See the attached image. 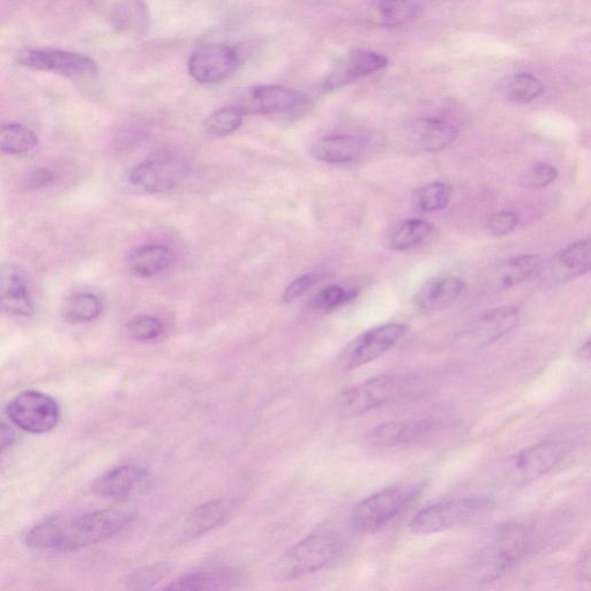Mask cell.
<instances>
[{"mask_svg": "<svg viewBox=\"0 0 591 591\" xmlns=\"http://www.w3.org/2000/svg\"><path fill=\"white\" fill-rule=\"evenodd\" d=\"M133 514L118 508L50 516L29 529L24 542L35 551L66 553L106 542L122 533Z\"/></svg>", "mask_w": 591, "mask_h": 591, "instance_id": "obj_1", "label": "cell"}, {"mask_svg": "<svg viewBox=\"0 0 591 591\" xmlns=\"http://www.w3.org/2000/svg\"><path fill=\"white\" fill-rule=\"evenodd\" d=\"M342 537L331 528H320L297 542L276 563L275 571L282 580H294L323 570L340 556Z\"/></svg>", "mask_w": 591, "mask_h": 591, "instance_id": "obj_2", "label": "cell"}, {"mask_svg": "<svg viewBox=\"0 0 591 591\" xmlns=\"http://www.w3.org/2000/svg\"><path fill=\"white\" fill-rule=\"evenodd\" d=\"M418 387L415 377L385 374L368 379L343 391L338 399L339 414L343 417L361 416L413 393Z\"/></svg>", "mask_w": 591, "mask_h": 591, "instance_id": "obj_3", "label": "cell"}, {"mask_svg": "<svg viewBox=\"0 0 591 591\" xmlns=\"http://www.w3.org/2000/svg\"><path fill=\"white\" fill-rule=\"evenodd\" d=\"M492 507V500L484 497L439 501L418 512L410 521L409 530L415 535L443 533L482 518Z\"/></svg>", "mask_w": 591, "mask_h": 591, "instance_id": "obj_4", "label": "cell"}, {"mask_svg": "<svg viewBox=\"0 0 591 591\" xmlns=\"http://www.w3.org/2000/svg\"><path fill=\"white\" fill-rule=\"evenodd\" d=\"M420 490L418 485L395 486L374 493L356 506L351 516L353 526L359 533H377L405 511Z\"/></svg>", "mask_w": 591, "mask_h": 591, "instance_id": "obj_5", "label": "cell"}, {"mask_svg": "<svg viewBox=\"0 0 591 591\" xmlns=\"http://www.w3.org/2000/svg\"><path fill=\"white\" fill-rule=\"evenodd\" d=\"M6 414L22 431L43 435L56 428L61 420V407L52 396L28 389L10 401Z\"/></svg>", "mask_w": 591, "mask_h": 591, "instance_id": "obj_6", "label": "cell"}, {"mask_svg": "<svg viewBox=\"0 0 591 591\" xmlns=\"http://www.w3.org/2000/svg\"><path fill=\"white\" fill-rule=\"evenodd\" d=\"M408 329L405 324L389 323L373 327L358 335L344 351L343 368L354 370L377 361L403 339Z\"/></svg>", "mask_w": 591, "mask_h": 591, "instance_id": "obj_7", "label": "cell"}, {"mask_svg": "<svg viewBox=\"0 0 591 591\" xmlns=\"http://www.w3.org/2000/svg\"><path fill=\"white\" fill-rule=\"evenodd\" d=\"M18 62L28 69L74 80L93 78L97 74V65L91 57L64 50H25L18 56Z\"/></svg>", "mask_w": 591, "mask_h": 591, "instance_id": "obj_8", "label": "cell"}, {"mask_svg": "<svg viewBox=\"0 0 591 591\" xmlns=\"http://www.w3.org/2000/svg\"><path fill=\"white\" fill-rule=\"evenodd\" d=\"M186 164L175 157H160L132 168L126 183L133 192L159 194L175 189L186 175Z\"/></svg>", "mask_w": 591, "mask_h": 591, "instance_id": "obj_9", "label": "cell"}, {"mask_svg": "<svg viewBox=\"0 0 591 591\" xmlns=\"http://www.w3.org/2000/svg\"><path fill=\"white\" fill-rule=\"evenodd\" d=\"M567 455V448L557 441L535 444L512 456L508 476L516 483H528L549 474Z\"/></svg>", "mask_w": 591, "mask_h": 591, "instance_id": "obj_10", "label": "cell"}, {"mask_svg": "<svg viewBox=\"0 0 591 591\" xmlns=\"http://www.w3.org/2000/svg\"><path fill=\"white\" fill-rule=\"evenodd\" d=\"M519 318L518 309L511 305L486 311L462 332L459 342L463 348L468 349L490 346L513 331Z\"/></svg>", "mask_w": 591, "mask_h": 591, "instance_id": "obj_11", "label": "cell"}, {"mask_svg": "<svg viewBox=\"0 0 591 591\" xmlns=\"http://www.w3.org/2000/svg\"><path fill=\"white\" fill-rule=\"evenodd\" d=\"M528 531L520 526H508L499 531L485 555L484 579L492 581L510 571L527 551Z\"/></svg>", "mask_w": 591, "mask_h": 591, "instance_id": "obj_12", "label": "cell"}, {"mask_svg": "<svg viewBox=\"0 0 591 591\" xmlns=\"http://www.w3.org/2000/svg\"><path fill=\"white\" fill-rule=\"evenodd\" d=\"M239 64L241 55L235 48L214 44L193 52L189 59V72L200 84H219L233 76Z\"/></svg>", "mask_w": 591, "mask_h": 591, "instance_id": "obj_13", "label": "cell"}, {"mask_svg": "<svg viewBox=\"0 0 591 591\" xmlns=\"http://www.w3.org/2000/svg\"><path fill=\"white\" fill-rule=\"evenodd\" d=\"M241 508L239 500L220 498L208 501L186 516L178 529V542L185 543L203 536L209 531L226 525Z\"/></svg>", "mask_w": 591, "mask_h": 591, "instance_id": "obj_14", "label": "cell"}, {"mask_svg": "<svg viewBox=\"0 0 591 591\" xmlns=\"http://www.w3.org/2000/svg\"><path fill=\"white\" fill-rule=\"evenodd\" d=\"M151 483L148 469L125 465L107 471L92 484L95 496L108 500H127L141 495Z\"/></svg>", "mask_w": 591, "mask_h": 591, "instance_id": "obj_15", "label": "cell"}, {"mask_svg": "<svg viewBox=\"0 0 591 591\" xmlns=\"http://www.w3.org/2000/svg\"><path fill=\"white\" fill-rule=\"evenodd\" d=\"M308 102V95L296 89L264 85L246 91L238 108L243 112H254V114H280V112L301 108Z\"/></svg>", "mask_w": 591, "mask_h": 591, "instance_id": "obj_16", "label": "cell"}, {"mask_svg": "<svg viewBox=\"0 0 591 591\" xmlns=\"http://www.w3.org/2000/svg\"><path fill=\"white\" fill-rule=\"evenodd\" d=\"M388 63V58L379 52L355 49L334 66L324 82V88L326 91H334V89L353 84L358 79L385 69Z\"/></svg>", "mask_w": 591, "mask_h": 591, "instance_id": "obj_17", "label": "cell"}, {"mask_svg": "<svg viewBox=\"0 0 591 591\" xmlns=\"http://www.w3.org/2000/svg\"><path fill=\"white\" fill-rule=\"evenodd\" d=\"M0 312L14 317L34 313L25 272L17 265L0 264Z\"/></svg>", "mask_w": 591, "mask_h": 591, "instance_id": "obj_18", "label": "cell"}, {"mask_svg": "<svg viewBox=\"0 0 591 591\" xmlns=\"http://www.w3.org/2000/svg\"><path fill=\"white\" fill-rule=\"evenodd\" d=\"M590 267V239L587 238L568 245L557 253L543 273V282L556 286L589 272Z\"/></svg>", "mask_w": 591, "mask_h": 591, "instance_id": "obj_19", "label": "cell"}, {"mask_svg": "<svg viewBox=\"0 0 591 591\" xmlns=\"http://www.w3.org/2000/svg\"><path fill=\"white\" fill-rule=\"evenodd\" d=\"M435 428L431 420L387 422L366 433V441L373 447H398L415 443Z\"/></svg>", "mask_w": 591, "mask_h": 591, "instance_id": "obj_20", "label": "cell"}, {"mask_svg": "<svg viewBox=\"0 0 591 591\" xmlns=\"http://www.w3.org/2000/svg\"><path fill=\"white\" fill-rule=\"evenodd\" d=\"M456 127L440 118H422L410 125V144L424 153H438L452 145L458 138Z\"/></svg>", "mask_w": 591, "mask_h": 591, "instance_id": "obj_21", "label": "cell"}, {"mask_svg": "<svg viewBox=\"0 0 591 591\" xmlns=\"http://www.w3.org/2000/svg\"><path fill=\"white\" fill-rule=\"evenodd\" d=\"M465 289V282L458 276L451 274L433 276L417 291L414 304L423 312L444 310L456 301Z\"/></svg>", "mask_w": 591, "mask_h": 591, "instance_id": "obj_22", "label": "cell"}, {"mask_svg": "<svg viewBox=\"0 0 591 591\" xmlns=\"http://www.w3.org/2000/svg\"><path fill=\"white\" fill-rule=\"evenodd\" d=\"M242 580L235 568H211L179 576L164 589L167 590H223L234 588Z\"/></svg>", "mask_w": 591, "mask_h": 591, "instance_id": "obj_23", "label": "cell"}, {"mask_svg": "<svg viewBox=\"0 0 591 591\" xmlns=\"http://www.w3.org/2000/svg\"><path fill=\"white\" fill-rule=\"evenodd\" d=\"M365 142L350 134H338L319 139L311 148L314 159L329 164L353 162L362 155Z\"/></svg>", "mask_w": 591, "mask_h": 591, "instance_id": "obj_24", "label": "cell"}, {"mask_svg": "<svg viewBox=\"0 0 591 591\" xmlns=\"http://www.w3.org/2000/svg\"><path fill=\"white\" fill-rule=\"evenodd\" d=\"M420 12L416 0H379L373 6L372 18L379 26L398 27L416 19Z\"/></svg>", "mask_w": 591, "mask_h": 591, "instance_id": "obj_25", "label": "cell"}, {"mask_svg": "<svg viewBox=\"0 0 591 591\" xmlns=\"http://www.w3.org/2000/svg\"><path fill=\"white\" fill-rule=\"evenodd\" d=\"M103 304L99 297L91 293H76L67 297L62 306V317L71 325L91 323L99 318Z\"/></svg>", "mask_w": 591, "mask_h": 591, "instance_id": "obj_26", "label": "cell"}, {"mask_svg": "<svg viewBox=\"0 0 591 591\" xmlns=\"http://www.w3.org/2000/svg\"><path fill=\"white\" fill-rule=\"evenodd\" d=\"M148 7L141 0H123L114 11V25L118 31L129 34L145 33L149 25Z\"/></svg>", "mask_w": 591, "mask_h": 591, "instance_id": "obj_27", "label": "cell"}, {"mask_svg": "<svg viewBox=\"0 0 591 591\" xmlns=\"http://www.w3.org/2000/svg\"><path fill=\"white\" fill-rule=\"evenodd\" d=\"M169 256L170 252L166 246L145 245L132 253L129 265L131 271L141 278H152L168 265Z\"/></svg>", "mask_w": 591, "mask_h": 591, "instance_id": "obj_28", "label": "cell"}, {"mask_svg": "<svg viewBox=\"0 0 591 591\" xmlns=\"http://www.w3.org/2000/svg\"><path fill=\"white\" fill-rule=\"evenodd\" d=\"M543 266L541 257L536 254H521L516 256L501 267L498 276V287L500 289H510L516 284L530 278L537 272L541 271Z\"/></svg>", "mask_w": 591, "mask_h": 591, "instance_id": "obj_29", "label": "cell"}, {"mask_svg": "<svg viewBox=\"0 0 591 591\" xmlns=\"http://www.w3.org/2000/svg\"><path fill=\"white\" fill-rule=\"evenodd\" d=\"M39 144L34 131L27 126L11 123L0 126V152L11 155L32 152Z\"/></svg>", "mask_w": 591, "mask_h": 591, "instance_id": "obj_30", "label": "cell"}, {"mask_svg": "<svg viewBox=\"0 0 591 591\" xmlns=\"http://www.w3.org/2000/svg\"><path fill=\"white\" fill-rule=\"evenodd\" d=\"M432 224L421 219H411L400 224L389 238L388 246L394 251H407L425 241L432 233Z\"/></svg>", "mask_w": 591, "mask_h": 591, "instance_id": "obj_31", "label": "cell"}, {"mask_svg": "<svg viewBox=\"0 0 591 591\" xmlns=\"http://www.w3.org/2000/svg\"><path fill=\"white\" fill-rule=\"evenodd\" d=\"M453 190L444 182H432L426 184L415 192V205L424 213L443 211L450 205Z\"/></svg>", "mask_w": 591, "mask_h": 591, "instance_id": "obj_32", "label": "cell"}, {"mask_svg": "<svg viewBox=\"0 0 591 591\" xmlns=\"http://www.w3.org/2000/svg\"><path fill=\"white\" fill-rule=\"evenodd\" d=\"M544 93L543 82L530 73H516L508 78L505 95L515 103H529Z\"/></svg>", "mask_w": 591, "mask_h": 591, "instance_id": "obj_33", "label": "cell"}, {"mask_svg": "<svg viewBox=\"0 0 591 591\" xmlns=\"http://www.w3.org/2000/svg\"><path fill=\"white\" fill-rule=\"evenodd\" d=\"M244 112L238 107H227L207 118L206 131L215 137H227L242 126Z\"/></svg>", "mask_w": 591, "mask_h": 591, "instance_id": "obj_34", "label": "cell"}, {"mask_svg": "<svg viewBox=\"0 0 591 591\" xmlns=\"http://www.w3.org/2000/svg\"><path fill=\"white\" fill-rule=\"evenodd\" d=\"M172 572V566L167 563H157L140 568L127 579L130 589H152L157 583L167 579Z\"/></svg>", "mask_w": 591, "mask_h": 591, "instance_id": "obj_35", "label": "cell"}, {"mask_svg": "<svg viewBox=\"0 0 591 591\" xmlns=\"http://www.w3.org/2000/svg\"><path fill=\"white\" fill-rule=\"evenodd\" d=\"M126 331L133 340L146 342L160 338L164 332V326L160 319L152 316H139L132 318L127 323Z\"/></svg>", "mask_w": 591, "mask_h": 591, "instance_id": "obj_36", "label": "cell"}, {"mask_svg": "<svg viewBox=\"0 0 591 591\" xmlns=\"http://www.w3.org/2000/svg\"><path fill=\"white\" fill-rule=\"evenodd\" d=\"M558 170L551 164L537 162L529 167L520 178V184L526 189L537 190L555 183Z\"/></svg>", "mask_w": 591, "mask_h": 591, "instance_id": "obj_37", "label": "cell"}, {"mask_svg": "<svg viewBox=\"0 0 591 591\" xmlns=\"http://www.w3.org/2000/svg\"><path fill=\"white\" fill-rule=\"evenodd\" d=\"M355 297V291H348L341 286H328L313 299L314 308L319 311L329 312L341 308Z\"/></svg>", "mask_w": 591, "mask_h": 591, "instance_id": "obj_38", "label": "cell"}, {"mask_svg": "<svg viewBox=\"0 0 591 591\" xmlns=\"http://www.w3.org/2000/svg\"><path fill=\"white\" fill-rule=\"evenodd\" d=\"M519 216L514 212H499L493 214L486 223V229L492 236L504 237L513 233L518 227Z\"/></svg>", "mask_w": 591, "mask_h": 591, "instance_id": "obj_39", "label": "cell"}, {"mask_svg": "<svg viewBox=\"0 0 591 591\" xmlns=\"http://www.w3.org/2000/svg\"><path fill=\"white\" fill-rule=\"evenodd\" d=\"M314 282H316V276L312 274L299 276L284 291L283 301L286 303L296 301L297 298L303 296L313 286Z\"/></svg>", "mask_w": 591, "mask_h": 591, "instance_id": "obj_40", "label": "cell"}, {"mask_svg": "<svg viewBox=\"0 0 591 591\" xmlns=\"http://www.w3.org/2000/svg\"><path fill=\"white\" fill-rule=\"evenodd\" d=\"M14 440H16V433L5 422L0 420V460H2L3 453L10 448Z\"/></svg>", "mask_w": 591, "mask_h": 591, "instance_id": "obj_41", "label": "cell"}, {"mask_svg": "<svg viewBox=\"0 0 591 591\" xmlns=\"http://www.w3.org/2000/svg\"><path fill=\"white\" fill-rule=\"evenodd\" d=\"M590 549L587 548L585 551L582 552L578 563V575L582 581L590 582Z\"/></svg>", "mask_w": 591, "mask_h": 591, "instance_id": "obj_42", "label": "cell"}, {"mask_svg": "<svg viewBox=\"0 0 591 591\" xmlns=\"http://www.w3.org/2000/svg\"><path fill=\"white\" fill-rule=\"evenodd\" d=\"M52 179H54V175H52L50 171L41 169L34 172L31 179H29V183H31L33 187H42L48 185Z\"/></svg>", "mask_w": 591, "mask_h": 591, "instance_id": "obj_43", "label": "cell"}, {"mask_svg": "<svg viewBox=\"0 0 591 591\" xmlns=\"http://www.w3.org/2000/svg\"><path fill=\"white\" fill-rule=\"evenodd\" d=\"M580 357L583 361H589L590 359V341L587 340L585 344H583L582 348L580 349Z\"/></svg>", "mask_w": 591, "mask_h": 591, "instance_id": "obj_44", "label": "cell"}]
</instances>
